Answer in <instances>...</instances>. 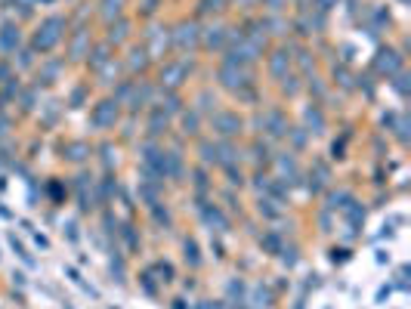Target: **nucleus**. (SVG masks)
Here are the masks:
<instances>
[{"instance_id":"obj_6","label":"nucleus","mask_w":411,"mask_h":309,"mask_svg":"<svg viewBox=\"0 0 411 309\" xmlns=\"http://www.w3.org/2000/svg\"><path fill=\"white\" fill-rule=\"evenodd\" d=\"M84 155H87V145H84V142H71V145H68V158H71V161H81Z\"/></svg>"},{"instance_id":"obj_4","label":"nucleus","mask_w":411,"mask_h":309,"mask_svg":"<svg viewBox=\"0 0 411 309\" xmlns=\"http://www.w3.org/2000/svg\"><path fill=\"white\" fill-rule=\"evenodd\" d=\"M396 68H399L396 53H380V59H377V71H386V75H392Z\"/></svg>"},{"instance_id":"obj_10","label":"nucleus","mask_w":411,"mask_h":309,"mask_svg":"<svg viewBox=\"0 0 411 309\" xmlns=\"http://www.w3.org/2000/svg\"><path fill=\"white\" fill-rule=\"evenodd\" d=\"M180 31H183V34H180V44H183V47H186V44H195V38H198V34H195V28H192V25H189V28L183 25Z\"/></svg>"},{"instance_id":"obj_9","label":"nucleus","mask_w":411,"mask_h":309,"mask_svg":"<svg viewBox=\"0 0 411 309\" xmlns=\"http://www.w3.org/2000/svg\"><path fill=\"white\" fill-rule=\"evenodd\" d=\"M105 19H112V16H118L121 13V0H105Z\"/></svg>"},{"instance_id":"obj_13","label":"nucleus","mask_w":411,"mask_h":309,"mask_svg":"<svg viewBox=\"0 0 411 309\" xmlns=\"http://www.w3.org/2000/svg\"><path fill=\"white\" fill-rule=\"evenodd\" d=\"M257 306H269V290L257 287Z\"/></svg>"},{"instance_id":"obj_5","label":"nucleus","mask_w":411,"mask_h":309,"mask_svg":"<svg viewBox=\"0 0 411 309\" xmlns=\"http://www.w3.org/2000/svg\"><path fill=\"white\" fill-rule=\"evenodd\" d=\"M16 44H19V31H16L13 25H7L4 34H0V47H4V50H13Z\"/></svg>"},{"instance_id":"obj_11","label":"nucleus","mask_w":411,"mask_h":309,"mask_svg":"<svg viewBox=\"0 0 411 309\" xmlns=\"http://www.w3.org/2000/svg\"><path fill=\"white\" fill-rule=\"evenodd\" d=\"M306 118H309V124H315V133H321V127H325V121H321V115H318V112H312V108H309V112H306Z\"/></svg>"},{"instance_id":"obj_12","label":"nucleus","mask_w":411,"mask_h":309,"mask_svg":"<svg viewBox=\"0 0 411 309\" xmlns=\"http://www.w3.org/2000/svg\"><path fill=\"white\" fill-rule=\"evenodd\" d=\"M284 59H288L284 53H275V59H272V71H275V75H281V68H284Z\"/></svg>"},{"instance_id":"obj_8","label":"nucleus","mask_w":411,"mask_h":309,"mask_svg":"<svg viewBox=\"0 0 411 309\" xmlns=\"http://www.w3.org/2000/svg\"><path fill=\"white\" fill-rule=\"evenodd\" d=\"M186 260L192 266H198V244H195V241H186Z\"/></svg>"},{"instance_id":"obj_2","label":"nucleus","mask_w":411,"mask_h":309,"mask_svg":"<svg viewBox=\"0 0 411 309\" xmlns=\"http://www.w3.org/2000/svg\"><path fill=\"white\" fill-rule=\"evenodd\" d=\"M115 118H118V102H102L93 112V124L96 127H109V124H115Z\"/></svg>"},{"instance_id":"obj_7","label":"nucleus","mask_w":411,"mask_h":309,"mask_svg":"<svg viewBox=\"0 0 411 309\" xmlns=\"http://www.w3.org/2000/svg\"><path fill=\"white\" fill-rule=\"evenodd\" d=\"M183 75H186V65H173V68H167V84H180Z\"/></svg>"},{"instance_id":"obj_3","label":"nucleus","mask_w":411,"mask_h":309,"mask_svg":"<svg viewBox=\"0 0 411 309\" xmlns=\"http://www.w3.org/2000/svg\"><path fill=\"white\" fill-rule=\"evenodd\" d=\"M217 127H220V133H238V127H241V121L235 118V115H220L217 118Z\"/></svg>"},{"instance_id":"obj_1","label":"nucleus","mask_w":411,"mask_h":309,"mask_svg":"<svg viewBox=\"0 0 411 309\" xmlns=\"http://www.w3.org/2000/svg\"><path fill=\"white\" fill-rule=\"evenodd\" d=\"M59 28H62V19H50L41 31H38V50H50V47H56V41H59Z\"/></svg>"}]
</instances>
